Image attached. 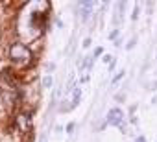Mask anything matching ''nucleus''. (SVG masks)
<instances>
[{
	"instance_id": "7",
	"label": "nucleus",
	"mask_w": 157,
	"mask_h": 142,
	"mask_svg": "<svg viewBox=\"0 0 157 142\" xmlns=\"http://www.w3.org/2000/svg\"><path fill=\"white\" fill-rule=\"evenodd\" d=\"M135 142H146V140H144V137H139V138L135 140Z\"/></svg>"
},
{
	"instance_id": "2",
	"label": "nucleus",
	"mask_w": 157,
	"mask_h": 142,
	"mask_svg": "<svg viewBox=\"0 0 157 142\" xmlns=\"http://www.w3.org/2000/svg\"><path fill=\"white\" fill-rule=\"evenodd\" d=\"M122 122H124V113H122V109H118V107H115V109H111L109 111V114H107V126H122Z\"/></svg>"
},
{
	"instance_id": "5",
	"label": "nucleus",
	"mask_w": 157,
	"mask_h": 142,
	"mask_svg": "<svg viewBox=\"0 0 157 142\" xmlns=\"http://www.w3.org/2000/svg\"><path fill=\"white\" fill-rule=\"evenodd\" d=\"M4 114V98H2V94H0V116Z\"/></svg>"
},
{
	"instance_id": "3",
	"label": "nucleus",
	"mask_w": 157,
	"mask_h": 142,
	"mask_svg": "<svg viewBox=\"0 0 157 142\" xmlns=\"http://www.w3.org/2000/svg\"><path fill=\"white\" fill-rule=\"evenodd\" d=\"M17 124H19L20 131H28V129H30V126H31V122H30V118H28L26 114H22V116H19V118H17Z\"/></svg>"
},
{
	"instance_id": "1",
	"label": "nucleus",
	"mask_w": 157,
	"mask_h": 142,
	"mask_svg": "<svg viewBox=\"0 0 157 142\" xmlns=\"http://www.w3.org/2000/svg\"><path fill=\"white\" fill-rule=\"evenodd\" d=\"M9 56H11V59L19 65H28L31 61V52L26 45H22V42H17V45L11 46V50H9Z\"/></svg>"
},
{
	"instance_id": "6",
	"label": "nucleus",
	"mask_w": 157,
	"mask_h": 142,
	"mask_svg": "<svg viewBox=\"0 0 157 142\" xmlns=\"http://www.w3.org/2000/svg\"><path fill=\"white\" fill-rule=\"evenodd\" d=\"M43 83H45V87H50V85H52V78H50V76H46Z\"/></svg>"
},
{
	"instance_id": "4",
	"label": "nucleus",
	"mask_w": 157,
	"mask_h": 142,
	"mask_svg": "<svg viewBox=\"0 0 157 142\" xmlns=\"http://www.w3.org/2000/svg\"><path fill=\"white\" fill-rule=\"evenodd\" d=\"M80 6H81V9H83V19H85V17L91 13V9H92V2H81Z\"/></svg>"
}]
</instances>
